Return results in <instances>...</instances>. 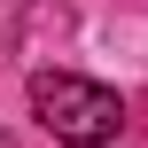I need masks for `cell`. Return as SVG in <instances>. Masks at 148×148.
I'll use <instances>...</instances> for the list:
<instances>
[{
  "label": "cell",
  "instance_id": "1",
  "mask_svg": "<svg viewBox=\"0 0 148 148\" xmlns=\"http://www.w3.org/2000/svg\"><path fill=\"white\" fill-rule=\"evenodd\" d=\"M31 109H39V125L55 140H70V148H101L125 125V101L109 86H94V78H70V70H39L31 78Z\"/></svg>",
  "mask_w": 148,
  "mask_h": 148
},
{
  "label": "cell",
  "instance_id": "2",
  "mask_svg": "<svg viewBox=\"0 0 148 148\" xmlns=\"http://www.w3.org/2000/svg\"><path fill=\"white\" fill-rule=\"evenodd\" d=\"M23 16H31V0H0V55L16 47V23H23Z\"/></svg>",
  "mask_w": 148,
  "mask_h": 148
}]
</instances>
